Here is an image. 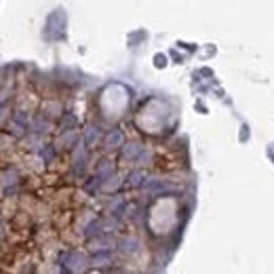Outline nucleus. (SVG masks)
Listing matches in <instances>:
<instances>
[{"label":"nucleus","instance_id":"nucleus-1","mask_svg":"<svg viewBox=\"0 0 274 274\" xmlns=\"http://www.w3.org/2000/svg\"><path fill=\"white\" fill-rule=\"evenodd\" d=\"M120 141H123V133H120V131H114V133L108 137L110 146H116V143H120Z\"/></svg>","mask_w":274,"mask_h":274},{"label":"nucleus","instance_id":"nucleus-2","mask_svg":"<svg viewBox=\"0 0 274 274\" xmlns=\"http://www.w3.org/2000/svg\"><path fill=\"white\" fill-rule=\"evenodd\" d=\"M139 177H141V173H135V175L131 177V184H139Z\"/></svg>","mask_w":274,"mask_h":274}]
</instances>
